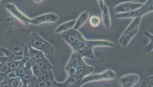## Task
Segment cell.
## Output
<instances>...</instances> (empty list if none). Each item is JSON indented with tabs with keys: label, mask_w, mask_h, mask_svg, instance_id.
Returning a JSON list of instances; mask_svg holds the SVG:
<instances>
[{
	"label": "cell",
	"mask_w": 153,
	"mask_h": 87,
	"mask_svg": "<svg viewBox=\"0 0 153 87\" xmlns=\"http://www.w3.org/2000/svg\"><path fill=\"white\" fill-rule=\"evenodd\" d=\"M31 31L24 29H10L7 31L2 47L8 48L16 55H23L26 46L29 45Z\"/></svg>",
	"instance_id": "6da1fadb"
},
{
	"label": "cell",
	"mask_w": 153,
	"mask_h": 87,
	"mask_svg": "<svg viewBox=\"0 0 153 87\" xmlns=\"http://www.w3.org/2000/svg\"><path fill=\"white\" fill-rule=\"evenodd\" d=\"M61 38L74 52L80 54L86 46L87 39L78 31L71 29L61 33Z\"/></svg>",
	"instance_id": "7a4b0ae2"
},
{
	"label": "cell",
	"mask_w": 153,
	"mask_h": 87,
	"mask_svg": "<svg viewBox=\"0 0 153 87\" xmlns=\"http://www.w3.org/2000/svg\"><path fill=\"white\" fill-rule=\"evenodd\" d=\"M29 45L32 48L47 55L54 54L55 48L50 42L43 39L36 32H32L29 36Z\"/></svg>",
	"instance_id": "3957f363"
},
{
	"label": "cell",
	"mask_w": 153,
	"mask_h": 87,
	"mask_svg": "<svg viewBox=\"0 0 153 87\" xmlns=\"http://www.w3.org/2000/svg\"><path fill=\"white\" fill-rule=\"evenodd\" d=\"M141 21L142 18H140L133 19L118 40L119 45L123 48H125L128 46L131 40L138 32Z\"/></svg>",
	"instance_id": "277c9868"
},
{
	"label": "cell",
	"mask_w": 153,
	"mask_h": 87,
	"mask_svg": "<svg viewBox=\"0 0 153 87\" xmlns=\"http://www.w3.org/2000/svg\"><path fill=\"white\" fill-rule=\"evenodd\" d=\"M153 10V1L152 0H148L145 3H143L142 6L140 8L128 13L117 14L115 15V18L119 19L142 18L148 14L152 13Z\"/></svg>",
	"instance_id": "5b68a950"
},
{
	"label": "cell",
	"mask_w": 153,
	"mask_h": 87,
	"mask_svg": "<svg viewBox=\"0 0 153 87\" xmlns=\"http://www.w3.org/2000/svg\"><path fill=\"white\" fill-rule=\"evenodd\" d=\"M117 78V74L112 69H108L101 73L90 74L83 78L80 83L82 86L87 83L102 81H111Z\"/></svg>",
	"instance_id": "8992f818"
},
{
	"label": "cell",
	"mask_w": 153,
	"mask_h": 87,
	"mask_svg": "<svg viewBox=\"0 0 153 87\" xmlns=\"http://www.w3.org/2000/svg\"><path fill=\"white\" fill-rule=\"evenodd\" d=\"M5 9L14 18L19 21L25 26H29L31 24V19L22 13L13 3H8L5 5Z\"/></svg>",
	"instance_id": "52a82bcc"
},
{
	"label": "cell",
	"mask_w": 153,
	"mask_h": 87,
	"mask_svg": "<svg viewBox=\"0 0 153 87\" xmlns=\"http://www.w3.org/2000/svg\"><path fill=\"white\" fill-rule=\"evenodd\" d=\"M143 3L135 2H123L119 3L114 8V11L116 14L130 12L140 8Z\"/></svg>",
	"instance_id": "ba28073f"
},
{
	"label": "cell",
	"mask_w": 153,
	"mask_h": 87,
	"mask_svg": "<svg viewBox=\"0 0 153 87\" xmlns=\"http://www.w3.org/2000/svg\"><path fill=\"white\" fill-rule=\"evenodd\" d=\"M58 20L59 16L56 14L52 13H47L31 19V25L37 26L43 23H56Z\"/></svg>",
	"instance_id": "9c48e42d"
},
{
	"label": "cell",
	"mask_w": 153,
	"mask_h": 87,
	"mask_svg": "<svg viewBox=\"0 0 153 87\" xmlns=\"http://www.w3.org/2000/svg\"><path fill=\"white\" fill-rule=\"evenodd\" d=\"M140 77L136 74H128L119 78L118 84L121 87H134L139 82Z\"/></svg>",
	"instance_id": "30bf717a"
},
{
	"label": "cell",
	"mask_w": 153,
	"mask_h": 87,
	"mask_svg": "<svg viewBox=\"0 0 153 87\" xmlns=\"http://www.w3.org/2000/svg\"><path fill=\"white\" fill-rule=\"evenodd\" d=\"M86 64V63L84 60V58L78 53L74 52L71 56L67 64L66 65L65 68L73 67L78 69Z\"/></svg>",
	"instance_id": "8fae6325"
},
{
	"label": "cell",
	"mask_w": 153,
	"mask_h": 87,
	"mask_svg": "<svg viewBox=\"0 0 153 87\" xmlns=\"http://www.w3.org/2000/svg\"><path fill=\"white\" fill-rule=\"evenodd\" d=\"M94 71V68L93 67L87 64L84 65L82 67L76 69V74L74 80L76 83L80 82L84 78L91 74Z\"/></svg>",
	"instance_id": "7c38bea8"
},
{
	"label": "cell",
	"mask_w": 153,
	"mask_h": 87,
	"mask_svg": "<svg viewBox=\"0 0 153 87\" xmlns=\"http://www.w3.org/2000/svg\"><path fill=\"white\" fill-rule=\"evenodd\" d=\"M11 61H12L6 56L0 58V76L1 77H6L10 71V63Z\"/></svg>",
	"instance_id": "4fadbf2b"
},
{
	"label": "cell",
	"mask_w": 153,
	"mask_h": 87,
	"mask_svg": "<svg viewBox=\"0 0 153 87\" xmlns=\"http://www.w3.org/2000/svg\"><path fill=\"white\" fill-rule=\"evenodd\" d=\"M28 52L29 57L31 59L32 61H39L46 59L47 58L45 56V53L37 50L32 48L30 45H28Z\"/></svg>",
	"instance_id": "5bb4252c"
},
{
	"label": "cell",
	"mask_w": 153,
	"mask_h": 87,
	"mask_svg": "<svg viewBox=\"0 0 153 87\" xmlns=\"http://www.w3.org/2000/svg\"><path fill=\"white\" fill-rule=\"evenodd\" d=\"M101 10L102 12V23L105 28L109 29L111 26V19L108 8L105 4Z\"/></svg>",
	"instance_id": "9a60e30c"
},
{
	"label": "cell",
	"mask_w": 153,
	"mask_h": 87,
	"mask_svg": "<svg viewBox=\"0 0 153 87\" xmlns=\"http://www.w3.org/2000/svg\"><path fill=\"white\" fill-rule=\"evenodd\" d=\"M89 16V13L88 10H85L80 14L79 16L76 20L75 25L73 29L78 30L86 23L88 20Z\"/></svg>",
	"instance_id": "2e32d148"
},
{
	"label": "cell",
	"mask_w": 153,
	"mask_h": 87,
	"mask_svg": "<svg viewBox=\"0 0 153 87\" xmlns=\"http://www.w3.org/2000/svg\"><path fill=\"white\" fill-rule=\"evenodd\" d=\"M75 23H76V20H72L63 23L55 29V33L57 34H60V33L65 32L70 29H73L74 26L75 25Z\"/></svg>",
	"instance_id": "e0dca14e"
},
{
	"label": "cell",
	"mask_w": 153,
	"mask_h": 87,
	"mask_svg": "<svg viewBox=\"0 0 153 87\" xmlns=\"http://www.w3.org/2000/svg\"><path fill=\"white\" fill-rule=\"evenodd\" d=\"M32 65L36 68L41 69L42 70H53V66L49 61L48 59L39 61H32Z\"/></svg>",
	"instance_id": "ac0fdd59"
},
{
	"label": "cell",
	"mask_w": 153,
	"mask_h": 87,
	"mask_svg": "<svg viewBox=\"0 0 153 87\" xmlns=\"http://www.w3.org/2000/svg\"><path fill=\"white\" fill-rule=\"evenodd\" d=\"M0 51L2 52L3 54H4L6 57L10 58L12 61H20L24 59L23 55H16L8 48L2 47L1 48H0Z\"/></svg>",
	"instance_id": "d6986e66"
},
{
	"label": "cell",
	"mask_w": 153,
	"mask_h": 87,
	"mask_svg": "<svg viewBox=\"0 0 153 87\" xmlns=\"http://www.w3.org/2000/svg\"><path fill=\"white\" fill-rule=\"evenodd\" d=\"M144 36H146L149 39V42L143 48V51L147 54H150L152 53L153 50V34L147 31H144L143 32Z\"/></svg>",
	"instance_id": "ffe728a7"
},
{
	"label": "cell",
	"mask_w": 153,
	"mask_h": 87,
	"mask_svg": "<svg viewBox=\"0 0 153 87\" xmlns=\"http://www.w3.org/2000/svg\"><path fill=\"white\" fill-rule=\"evenodd\" d=\"M39 80L45 81H53L54 80V77L52 70H48L42 71L41 74L37 78Z\"/></svg>",
	"instance_id": "44dd1931"
},
{
	"label": "cell",
	"mask_w": 153,
	"mask_h": 87,
	"mask_svg": "<svg viewBox=\"0 0 153 87\" xmlns=\"http://www.w3.org/2000/svg\"><path fill=\"white\" fill-rule=\"evenodd\" d=\"M35 77L32 74V70L26 72L22 77H20L21 81L22 82V84L24 85H29Z\"/></svg>",
	"instance_id": "7402d4cb"
},
{
	"label": "cell",
	"mask_w": 153,
	"mask_h": 87,
	"mask_svg": "<svg viewBox=\"0 0 153 87\" xmlns=\"http://www.w3.org/2000/svg\"><path fill=\"white\" fill-rule=\"evenodd\" d=\"M89 23L93 27H97L101 23V19L97 15H93L89 18Z\"/></svg>",
	"instance_id": "603a6c76"
},
{
	"label": "cell",
	"mask_w": 153,
	"mask_h": 87,
	"mask_svg": "<svg viewBox=\"0 0 153 87\" xmlns=\"http://www.w3.org/2000/svg\"><path fill=\"white\" fill-rule=\"evenodd\" d=\"M139 87H153V75H150V76L146 78Z\"/></svg>",
	"instance_id": "cb8c5ba5"
},
{
	"label": "cell",
	"mask_w": 153,
	"mask_h": 87,
	"mask_svg": "<svg viewBox=\"0 0 153 87\" xmlns=\"http://www.w3.org/2000/svg\"><path fill=\"white\" fill-rule=\"evenodd\" d=\"M20 81H21V78L20 77L9 79L8 83H7L8 87H18Z\"/></svg>",
	"instance_id": "d4e9b609"
},
{
	"label": "cell",
	"mask_w": 153,
	"mask_h": 87,
	"mask_svg": "<svg viewBox=\"0 0 153 87\" xmlns=\"http://www.w3.org/2000/svg\"><path fill=\"white\" fill-rule=\"evenodd\" d=\"M6 77L7 78H8V79H12V78H14L19 77V76H18V74L17 70L9 71V72H8V74L6 75Z\"/></svg>",
	"instance_id": "484cf974"
},
{
	"label": "cell",
	"mask_w": 153,
	"mask_h": 87,
	"mask_svg": "<svg viewBox=\"0 0 153 87\" xmlns=\"http://www.w3.org/2000/svg\"><path fill=\"white\" fill-rule=\"evenodd\" d=\"M49 87H66V85L65 84L64 82L62 83H60V82H56L55 81V80H54Z\"/></svg>",
	"instance_id": "4316f807"
},
{
	"label": "cell",
	"mask_w": 153,
	"mask_h": 87,
	"mask_svg": "<svg viewBox=\"0 0 153 87\" xmlns=\"http://www.w3.org/2000/svg\"><path fill=\"white\" fill-rule=\"evenodd\" d=\"M97 2L99 3V7L101 8H102L103 6L105 4V2L104 1H98Z\"/></svg>",
	"instance_id": "83f0119b"
},
{
	"label": "cell",
	"mask_w": 153,
	"mask_h": 87,
	"mask_svg": "<svg viewBox=\"0 0 153 87\" xmlns=\"http://www.w3.org/2000/svg\"><path fill=\"white\" fill-rule=\"evenodd\" d=\"M81 86H82V85L80 84V82H78V83H76L72 87H81Z\"/></svg>",
	"instance_id": "f1b7e54d"
},
{
	"label": "cell",
	"mask_w": 153,
	"mask_h": 87,
	"mask_svg": "<svg viewBox=\"0 0 153 87\" xmlns=\"http://www.w3.org/2000/svg\"><path fill=\"white\" fill-rule=\"evenodd\" d=\"M0 87H8V85L7 84H5V85H3V86H1Z\"/></svg>",
	"instance_id": "f546056e"
},
{
	"label": "cell",
	"mask_w": 153,
	"mask_h": 87,
	"mask_svg": "<svg viewBox=\"0 0 153 87\" xmlns=\"http://www.w3.org/2000/svg\"><path fill=\"white\" fill-rule=\"evenodd\" d=\"M22 87H29V85H24V84H22Z\"/></svg>",
	"instance_id": "4dcf8cb0"
},
{
	"label": "cell",
	"mask_w": 153,
	"mask_h": 87,
	"mask_svg": "<svg viewBox=\"0 0 153 87\" xmlns=\"http://www.w3.org/2000/svg\"><path fill=\"white\" fill-rule=\"evenodd\" d=\"M101 87V86H98V87Z\"/></svg>",
	"instance_id": "1f68e13d"
},
{
	"label": "cell",
	"mask_w": 153,
	"mask_h": 87,
	"mask_svg": "<svg viewBox=\"0 0 153 87\" xmlns=\"http://www.w3.org/2000/svg\"><path fill=\"white\" fill-rule=\"evenodd\" d=\"M29 87H30V86H29Z\"/></svg>",
	"instance_id": "d6a6232c"
},
{
	"label": "cell",
	"mask_w": 153,
	"mask_h": 87,
	"mask_svg": "<svg viewBox=\"0 0 153 87\" xmlns=\"http://www.w3.org/2000/svg\"></svg>",
	"instance_id": "836d02e7"
},
{
	"label": "cell",
	"mask_w": 153,
	"mask_h": 87,
	"mask_svg": "<svg viewBox=\"0 0 153 87\" xmlns=\"http://www.w3.org/2000/svg\"><path fill=\"white\" fill-rule=\"evenodd\" d=\"M0 3H1V1H0Z\"/></svg>",
	"instance_id": "e575fe53"
}]
</instances>
